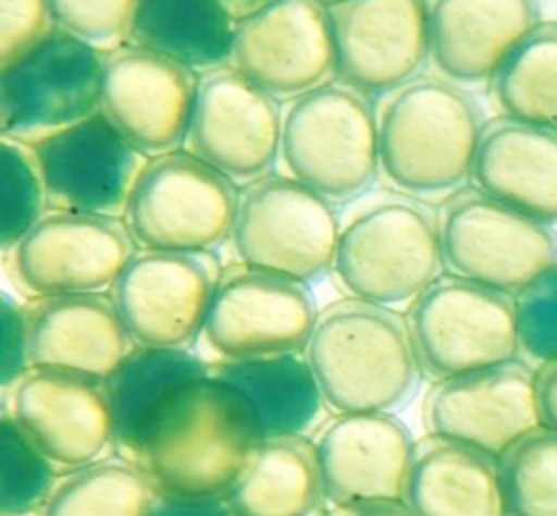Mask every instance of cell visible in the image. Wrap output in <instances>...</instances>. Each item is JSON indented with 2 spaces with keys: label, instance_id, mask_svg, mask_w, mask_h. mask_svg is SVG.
I'll return each mask as SVG.
<instances>
[{
  "label": "cell",
  "instance_id": "1",
  "mask_svg": "<svg viewBox=\"0 0 557 516\" xmlns=\"http://www.w3.org/2000/svg\"><path fill=\"white\" fill-rule=\"evenodd\" d=\"M257 442L244 396L209 372L170 394L137 464L161 494L224 499Z\"/></svg>",
  "mask_w": 557,
  "mask_h": 516
},
{
  "label": "cell",
  "instance_id": "2",
  "mask_svg": "<svg viewBox=\"0 0 557 516\" xmlns=\"http://www.w3.org/2000/svg\"><path fill=\"white\" fill-rule=\"evenodd\" d=\"M376 124L381 172L398 192L450 196L472 179L485 122L461 85L416 76L383 98Z\"/></svg>",
  "mask_w": 557,
  "mask_h": 516
},
{
  "label": "cell",
  "instance_id": "3",
  "mask_svg": "<svg viewBox=\"0 0 557 516\" xmlns=\"http://www.w3.org/2000/svg\"><path fill=\"white\" fill-rule=\"evenodd\" d=\"M305 357L326 405L339 414L394 411L422 372L407 322L392 307L352 296L320 311Z\"/></svg>",
  "mask_w": 557,
  "mask_h": 516
},
{
  "label": "cell",
  "instance_id": "4",
  "mask_svg": "<svg viewBox=\"0 0 557 516\" xmlns=\"http://www.w3.org/2000/svg\"><path fill=\"white\" fill-rule=\"evenodd\" d=\"M442 268L437 213L416 196H376L342 222L333 274L352 298L407 305L440 279Z\"/></svg>",
  "mask_w": 557,
  "mask_h": 516
},
{
  "label": "cell",
  "instance_id": "5",
  "mask_svg": "<svg viewBox=\"0 0 557 516\" xmlns=\"http://www.w3.org/2000/svg\"><path fill=\"white\" fill-rule=\"evenodd\" d=\"M278 155L294 179L331 202L363 196L381 170L370 98L339 81L292 98Z\"/></svg>",
  "mask_w": 557,
  "mask_h": 516
},
{
  "label": "cell",
  "instance_id": "6",
  "mask_svg": "<svg viewBox=\"0 0 557 516\" xmlns=\"http://www.w3.org/2000/svg\"><path fill=\"white\" fill-rule=\"evenodd\" d=\"M239 189L189 150L150 157L131 192L124 224L139 248L211 253L231 237Z\"/></svg>",
  "mask_w": 557,
  "mask_h": 516
},
{
  "label": "cell",
  "instance_id": "7",
  "mask_svg": "<svg viewBox=\"0 0 557 516\" xmlns=\"http://www.w3.org/2000/svg\"><path fill=\"white\" fill-rule=\"evenodd\" d=\"M342 222L331 200L285 174H263L239 192L231 244L239 263L302 283L333 270Z\"/></svg>",
  "mask_w": 557,
  "mask_h": 516
},
{
  "label": "cell",
  "instance_id": "8",
  "mask_svg": "<svg viewBox=\"0 0 557 516\" xmlns=\"http://www.w3.org/2000/svg\"><path fill=\"white\" fill-rule=\"evenodd\" d=\"M420 370L440 381L520 359L513 294L448 274L407 309Z\"/></svg>",
  "mask_w": 557,
  "mask_h": 516
},
{
  "label": "cell",
  "instance_id": "9",
  "mask_svg": "<svg viewBox=\"0 0 557 516\" xmlns=\"http://www.w3.org/2000/svg\"><path fill=\"white\" fill-rule=\"evenodd\" d=\"M444 268L461 279L518 294L557 263V233L479 187L446 196L437 213Z\"/></svg>",
  "mask_w": 557,
  "mask_h": 516
},
{
  "label": "cell",
  "instance_id": "10",
  "mask_svg": "<svg viewBox=\"0 0 557 516\" xmlns=\"http://www.w3.org/2000/svg\"><path fill=\"white\" fill-rule=\"evenodd\" d=\"M104 52L54 26L0 67L2 137L35 144L100 111Z\"/></svg>",
  "mask_w": 557,
  "mask_h": 516
},
{
  "label": "cell",
  "instance_id": "11",
  "mask_svg": "<svg viewBox=\"0 0 557 516\" xmlns=\"http://www.w3.org/2000/svg\"><path fill=\"white\" fill-rule=\"evenodd\" d=\"M318 316L307 283L233 263L215 283L202 337L222 359L305 353Z\"/></svg>",
  "mask_w": 557,
  "mask_h": 516
},
{
  "label": "cell",
  "instance_id": "12",
  "mask_svg": "<svg viewBox=\"0 0 557 516\" xmlns=\"http://www.w3.org/2000/svg\"><path fill=\"white\" fill-rule=\"evenodd\" d=\"M222 270L213 253L139 248L109 296L135 346H185L202 333Z\"/></svg>",
  "mask_w": 557,
  "mask_h": 516
},
{
  "label": "cell",
  "instance_id": "13",
  "mask_svg": "<svg viewBox=\"0 0 557 516\" xmlns=\"http://www.w3.org/2000/svg\"><path fill=\"white\" fill-rule=\"evenodd\" d=\"M133 253L122 220L52 209L11 248V272L33 298L89 294L109 290Z\"/></svg>",
  "mask_w": 557,
  "mask_h": 516
},
{
  "label": "cell",
  "instance_id": "14",
  "mask_svg": "<svg viewBox=\"0 0 557 516\" xmlns=\"http://www.w3.org/2000/svg\"><path fill=\"white\" fill-rule=\"evenodd\" d=\"M283 113L272 94L233 65L198 76L185 146L233 181L270 172L281 152Z\"/></svg>",
  "mask_w": 557,
  "mask_h": 516
},
{
  "label": "cell",
  "instance_id": "15",
  "mask_svg": "<svg viewBox=\"0 0 557 516\" xmlns=\"http://www.w3.org/2000/svg\"><path fill=\"white\" fill-rule=\"evenodd\" d=\"M28 146L54 211L117 218L148 161L102 111Z\"/></svg>",
  "mask_w": 557,
  "mask_h": 516
},
{
  "label": "cell",
  "instance_id": "16",
  "mask_svg": "<svg viewBox=\"0 0 557 516\" xmlns=\"http://www.w3.org/2000/svg\"><path fill=\"white\" fill-rule=\"evenodd\" d=\"M329 20L335 76L368 98L416 78L431 57L426 0H342Z\"/></svg>",
  "mask_w": 557,
  "mask_h": 516
},
{
  "label": "cell",
  "instance_id": "17",
  "mask_svg": "<svg viewBox=\"0 0 557 516\" xmlns=\"http://www.w3.org/2000/svg\"><path fill=\"white\" fill-rule=\"evenodd\" d=\"M424 427L492 457L542 425L535 368L522 359L433 383L424 398Z\"/></svg>",
  "mask_w": 557,
  "mask_h": 516
},
{
  "label": "cell",
  "instance_id": "18",
  "mask_svg": "<svg viewBox=\"0 0 557 516\" xmlns=\"http://www.w3.org/2000/svg\"><path fill=\"white\" fill-rule=\"evenodd\" d=\"M231 65L274 98H296L335 74L329 7L274 0L235 24Z\"/></svg>",
  "mask_w": 557,
  "mask_h": 516
},
{
  "label": "cell",
  "instance_id": "19",
  "mask_svg": "<svg viewBox=\"0 0 557 516\" xmlns=\"http://www.w3.org/2000/svg\"><path fill=\"white\" fill-rule=\"evenodd\" d=\"M198 76L131 44L104 52L100 111L148 159L176 150L189 126Z\"/></svg>",
  "mask_w": 557,
  "mask_h": 516
},
{
  "label": "cell",
  "instance_id": "20",
  "mask_svg": "<svg viewBox=\"0 0 557 516\" xmlns=\"http://www.w3.org/2000/svg\"><path fill=\"white\" fill-rule=\"evenodd\" d=\"M11 418L61 468L98 462L113 444V422L102 381L30 368L11 388Z\"/></svg>",
  "mask_w": 557,
  "mask_h": 516
},
{
  "label": "cell",
  "instance_id": "21",
  "mask_svg": "<svg viewBox=\"0 0 557 516\" xmlns=\"http://www.w3.org/2000/svg\"><path fill=\"white\" fill-rule=\"evenodd\" d=\"M413 446L411 431L392 411L339 414L315 438L326 503L405 501Z\"/></svg>",
  "mask_w": 557,
  "mask_h": 516
},
{
  "label": "cell",
  "instance_id": "22",
  "mask_svg": "<svg viewBox=\"0 0 557 516\" xmlns=\"http://www.w3.org/2000/svg\"><path fill=\"white\" fill-rule=\"evenodd\" d=\"M24 309L30 368L104 381L135 346L111 296L100 292L35 296Z\"/></svg>",
  "mask_w": 557,
  "mask_h": 516
},
{
  "label": "cell",
  "instance_id": "23",
  "mask_svg": "<svg viewBox=\"0 0 557 516\" xmlns=\"http://www.w3.org/2000/svg\"><path fill=\"white\" fill-rule=\"evenodd\" d=\"M537 24V0H433L431 61L457 85L490 81Z\"/></svg>",
  "mask_w": 557,
  "mask_h": 516
},
{
  "label": "cell",
  "instance_id": "24",
  "mask_svg": "<svg viewBox=\"0 0 557 516\" xmlns=\"http://www.w3.org/2000/svg\"><path fill=\"white\" fill-rule=\"evenodd\" d=\"M474 187L544 222H557V131L498 118L485 124Z\"/></svg>",
  "mask_w": 557,
  "mask_h": 516
},
{
  "label": "cell",
  "instance_id": "25",
  "mask_svg": "<svg viewBox=\"0 0 557 516\" xmlns=\"http://www.w3.org/2000/svg\"><path fill=\"white\" fill-rule=\"evenodd\" d=\"M405 503L416 516H505L498 459L429 433L413 446Z\"/></svg>",
  "mask_w": 557,
  "mask_h": 516
},
{
  "label": "cell",
  "instance_id": "26",
  "mask_svg": "<svg viewBox=\"0 0 557 516\" xmlns=\"http://www.w3.org/2000/svg\"><path fill=\"white\" fill-rule=\"evenodd\" d=\"M211 374L244 396L259 440L309 438L324 418L326 401L305 353L222 359Z\"/></svg>",
  "mask_w": 557,
  "mask_h": 516
},
{
  "label": "cell",
  "instance_id": "27",
  "mask_svg": "<svg viewBox=\"0 0 557 516\" xmlns=\"http://www.w3.org/2000/svg\"><path fill=\"white\" fill-rule=\"evenodd\" d=\"M207 366L185 346H133L102 381L113 422V444L126 459L139 462L148 433L170 394L191 379L207 377Z\"/></svg>",
  "mask_w": 557,
  "mask_h": 516
},
{
  "label": "cell",
  "instance_id": "28",
  "mask_svg": "<svg viewBox=\"0 0 557 516\" xmlns=\"http://www.w3.org/2000/svg\"><path fill=\"white\" fill-rule=\"evenodd\" d=\"M224 501L235 516H318L326 496L315 442L259 440Z\"/></svg>",
  "mask_w": 557,
  "mask_h": 516
},
{
  "label": "cell",
  "instance_id": "29",
  "mask_svg": "<svg viewBox=\"0 0 557 516\" xmlns=\"http://www.w3.org/2000/svg\"><path fill=\"white\" fill-rule=\"evenodd\" d=\"M235 20L222 0H137L126 41L191 72L226 67Z\"/></svg>",
  "mask_w": 557,
  "mask_h": 516
},
{
  "label": "cell",
  "instance_id": "30",
  "mask_svg": "<svg viewBox=\"0 0 557 516\" xmlns=\"http://www.w3.org/2000/svg\"><path fill=\"white\" fill-rule=\"evenodd\" d=\"M503 118L557 131V22H540L490 78Z\"/></svg>",
  "mask_w": 557,
  "mask_h": 516
},
{
  "label": "cell",
  "instance_id": "31",
  "mask_svg": "<svg viewBox=\"0 0 557 516\" xmlns=\"http://www.w3.org/2000/svg\"><path fill=\"white\" fill-rule=\"evenodd\" d=\"M154 486L131 459H98L63 475L41 516H146Z\"/></svg>",
  "mask_w": 557,
  "mask_h": 516
},
{
  "label": "cell",
  "instance_id": "32",
  "mask_svg": "<svg viewBox=\"0 0 557 516\" xmlns=\"http://www.w3.org/2000/svg\"><path fill=\"white\" fill-rule=\"evenodd\" d=\"M505 516H557V429L535 427L498 457Z\"/></svg>",
  "mask_w": 557,
  "mask_h": 516
},
{
  "label": "cell",
  "instance_id": "33",
  "mask_svg": "<svg viewBox=\"0 0 557 516\" xmlns=\"http://www.w3.org/2000/svg\"><path fill=\"white\" fill-rule=\"evenodd\" d=\"M0 516H41L54 486V464L28 440L9 411L0 427Z\"/></svg>",
  "mask_w": 557,
  "mask_h": 516
},
{
  "label": "cell",
  "instance_id": "34",
  "mask_svg": "<svg viewBox=\"0 0 557 516\" xmlns=\"http://www.w3.org/2000/svg\"><path fill=\"white\" fill-rule=\"evenodd\" d=\"M46 187L28 144L2 137L0 246L9 253L46 213Z\"/></svg>",
  "mask_w": 557,
  "mask_h": 516
},
{
  "label": "cell",
  "instance_id": "35",
  "mask_svg": "<svg viewBox=\"0 0 557 516\" xmlns=\"http://www.w3.org/2000/svg\"><path fill=\"white\" fill-rule=\"evenodd\" d=\"M513 298L520 359L540 368L557 357V263L537 274Z\"/></svg>",
  "mask_w": 557,
  "mask_h": 516
},
{
  "label": "cell",
  "instance_id": "36",
  "mask_svg": "<svg viewBox=\"0 0 557 516\" xmlns=\"http://www.w3.org/2000/svg\"><path fill=\"white\" fill-rule=\"evenodd\" d=\"M59 28L98 46L117 48L126 39L137 0H48Z\"/></svg>",
  "mask_w": 557,
  "mask_h": 516
},
{
  "label": "cell",
  "instance_id": "37",
  "mask_svg": "<svg viewBox=\"0 0 557 516\" xmlns=\"http://www.w3.org/2000/svg\"><path fill=\"white\" fill-rule=\"evenodd\" d=\"M48 0H0V67L54 28Z\"/></svg>",
  "mask_w": 557,
  "mask_h": 516
},
{
  "label": "cell",
  "instance_id": "38",
  "mask_svg": "<svg viewBox=\"0 0 557 516\" xmlns=\"http://www.w3.org/2000/svg\"><path fill=\"white\" fill-rule=\"evenodd\" d=\"M30 370L26 309L9 292L2 294V388L13 383Z\"/></svg>",
  "mask_w": 557,
  "mask_h": 516
},
{
  "label": "cell",
  "instance_id": "39",
  "mask_svg": "<svg viewBox=\"0 0 557 516\" xmlns=\"http://www.w3.org/2000/svg\"><path fill=\"white\" fill-rule=\"evenodd\" d=\"M146 516H235L224 499H183L154 490Z\"/></svg>",
  "mask_w": 557,
  "mask_h": 516
},
{
  "label": "cell",
  "instance_id": "40",
  "mask_svg": "<svg viewBox=\"0 0 557 516\" xmlns=\"http://www.w3.org/2000/svg\"><path fill=\"white\" fill-rule=\"evenodd\" d=\"M535 388L542 425L557 429V357L535 368Z\"/></svg>",
  "mask_w": 557,
  "mask_h": 516
},
{
  "label": "cell",
  "instance_id": "41",
  "mask_svg": "<svg viewBox=\"0 0 557 516\" xmlns=\"http://www.w3.org/2000/svg\"><path fill=\"white\" fill-rule=\"evenodd\" d=\"M331 516H416L405 501H381L350 507H335Z\"/></svg>",
  "mask_w": 557,
  "mask_h": 516
},
{
  "label": "cell",
  "instance_id": "42",
  "mask_svg": "<svg viewBox=\"0 0 557 516\" xmlns=\"http://www.w3.org/2000/svg\"><path fill=\"white\" fill-rule=\"evenodd\" d=\"M270 2H274V0H222V4L226 7V11L235 20V24L250 17L252 13L261 11Z\"/></svg>",
  "mask_w": 557,
  "mask_h": 516
},
{
  "label": "cell",
  "instance_id": "43",
  "mask_svg": "<svg viewBox=\"0 0 557 516\" xmlns=\"http://www.w3.org/2000/svg\"><path fill=\"white\" fill-rule=\"evenodd\" d=\"M320 2H322V4H326V7H329V4H335V2H342V0H320Z\"/></svg>",
  "mask_w": 557,
  "mask_h": 516
}]
</instances>
